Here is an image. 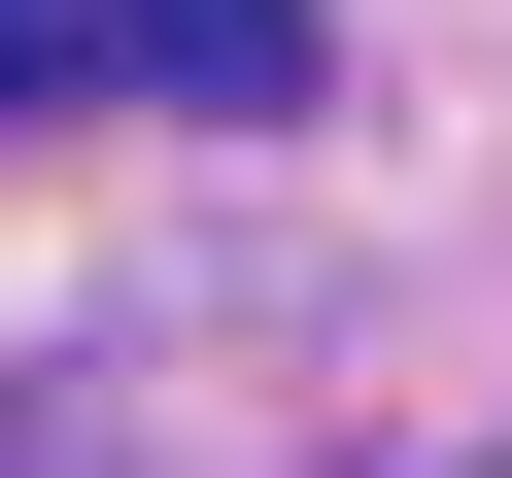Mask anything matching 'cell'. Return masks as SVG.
I'll return each instance as SVG.
<instances>
[{
  "mask_svg": "<svg viewBox=\"0 0 512 478\" xmlns=\"http://www.w3.org/2000/svg\"><path fill=\"white\" fill-rule=\"evenodd\" d=\"M103 69L205 103V137H274V103H308V0H103Z\"/></svg>",
  "mask_w": 512,
  "mask_h": 478,
  "instance_id": "obj_1",
  "label": "cell"
},
{
  "mask_svg": "<svg viewBox=\"0 0 512 478\" xmlns=\"http://www.w3.org/2000/svg\"><path fill=\"white\" fill-rule=\"evenodd\" d=\"M0 103H103V0H0Z\"/></svg>",
  "mask_w": 512,
  "mask_h": 478,
  "instance_id": "obj_2",
  "label": "cell"
}]
</instances>
